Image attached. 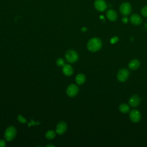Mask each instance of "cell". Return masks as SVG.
<instances>
[{"label": "cell", "instance_id": "1", "mask_svg": "<svg viewBox=\"0 0 147 147\" xmlns=\"http://www.w3.org/2000/svg\"><path fill=\"white\" fill-rule=\"evenodd\" d=\"M102 46L101 40L98 38H93L89 40L87 43V49L92 52H95L99 51Z\"/></svg>", "mask_w": 147, "mask_h": 147}, {"label": "cell", "instance_id": "2", "mask_svg": "<svg viewBox=\"0 0 147 147\" xmlns=\"http://www.w3.org/2000/svg\"><path fill=\"white\" fill-rule=\"evenodd\" d=\"M16 133H17V130L16 128L13 126H11L7 128V129L5 130L4 136L5 139L7 141H11L15 138V137L16 136Z\"/></svg>", "mask_w": 147, "mask_h": 147}, {"label": "cell", "instance_id": "3", "mask_svg": "<svg viewBox=\"0 0 147 147\" xmlns=\"http://www.w3.org/2000/svg\"><path fill=\"white\" fill-rule=\"evenodd\" d=\"M79 59L78 54L74 50H69L66 54V59L69 63H75Z\"/></svg>", "mask_w": 147, "mask_h": 147}, {"label": "cell", "instance_id": "4", "mask_svg": "<svg viewBox=\"0 0 147 147\" xmlns=\"http://www.w3.org/2000/svg\"><path fill=\"white\" fill-rule=\"evenodd\" d=\"M129 76V72L126 68H122L118 71L117 73V79L120 82H126Z\"/></svg>", "mask_w": 147, "mask_h": 147}, {"label": "cell", "instance_id": "5", "mask_svg": "<svg viewBox=\"0 0 147 147\" xmlns=\"http://www.w3.org/2000/svg\"><path fill=\"white\" fill-rule=\"evenodd\" d=\"M129 118L132 122H138L141 119V113L138 110L133 109L130 111Z\"/></svg>", "mask_w": 147, "mask_h": 147}, {"label": "cell", "instance_id": "6", "mask_svg": "<svg viewBox=\"0 0 147 147\" xmlns=\"http://www.w3.org/2000/svg\"><path fill=\"white\" fill-rule=\"evenodd\" d=\"M119 11L124 16L129 15L132 12V7L129 3H123L119 7Z\"/></svg>", "mask_w": 147, "mask_h": 147}, {"label": "cell", "instance_id": "7", "mask_svg": "<svg viewBox=\"0 0 147 147\" xmlns=\"http://www.w3.org/2000/svg\"><path fill=\"white\" fill-rule=\"evenodd\" d=\"M79 91V89L78 86L76 85L72 84L68 86L66 93L68 96H69L70 97H74L78 94Z\"/></svg>", "mask_w": 147, "mask_h": 147}, {"label": "cell", "instance_id": "8", "mask_svg": "<svg viewBox=\"0 0 147 147\" xmlns=\"http://www.w3.org/2000/svg\"><path fill=\"white\" fill-rule=\"evenodd\" d=\"M94 7L98 12H104L107 8L106 3L104 0H96L94 3Z\"/></svg>", "mask_w": 147, "mask_h": 147}, {"label": "cell", "instance_id": "9", "mask_svg": "<svg viewBox=\"0 0 147 147\" xmlns=\"http://www.w3.org/2000/svg\"><path fill=\"white\" fill-rule=\"evenodd\" d=\"M141 99L137 95H133L130 97L128 100V103L129 106L133 107H137L140 103Z\"/></svg>", "mask_w": 147, "mask_h": 147}, {"label": "cell", "instance_id": "10", "mask_svg": "<svg viewBox=\"0 0 147 147\" xmlns=\"http://www.w3.org/2000/svg\"><path fill=\"white\" fill-rule=\"evenodd\" d=\"M67 129V125L64 121H61L56 126V132L59 135L63 134Z\"/></svg>", "mask_w": 147, "mask_h": 147}, {"label": "cell", "instance_id": "11", "mask_svg": "<svg viewBox=\"0 0 147 147\" xmlns=\"http://www.w3.org/2000/svg\"><path fill=\"white\" fill-rule=\"evenodd\" d=\"M130 21L133 25L139 26L142 23V19L140 16L137 14H133L130 16Z\"/></svg>", "mask_w": 147, "mask_h": 147}, {"label": "cell", "instance_id": "12", "mask_svg": "<svg viewBox=\"0 0 147 147\" xmlns=\"http://www.w3.org/2000/svg\"><path fill=\"white\" fill-rule=\"evenodd\" d=\"M63 74L67 77H70L73 74L74 69L73 67L68 64H64L63 66Z\"/></svg>", "mask_w": 147, "mask_h": 147}, {"label": "cell", "instance_id": "13", "mask_svg": "<svg viewBox=\"0 0 147 147\" xmlns=\"http://www.w3.org/2000/svg\"><path fill=\"white\" fill-rule=\"evenodd\" d=\"M140 66V61L137 59H133L129 62L128 64V67L131 70H136L139 68Z\"/></svg>", "mask_w": 147, "mask_h": 147}, {"label": "cell", "instance_id": "14", "mask_svg": "<svg viewBox=\"0 0 147 147\" xmlns=\"http://www.w3.org/2000/svg\"><path fill=\"white\" fill-rule=\"evenodd\" d=\"M106 17L109 20L111 21H115L117 19V14L114 10L110 9L107 12Z\"/></svg>", "mask_w": 147, "mask_h": 147}, {"label": "cell", "instance_id": "15", "mask_svg": "<svg viewBox=\"0 0 147 147\" xmlns=\"http://www.w3.org/2000/svg\"><path fill=\"white\" fill-rule=\"evenodd\" d=\"M75 81L77 84L79 85H83L86 81V77L83 74H79L77 75L75 78Z\"/></svg>", "mask_w": 147, "mask_h": 147}, {"label": "cell", "instance_id": "16", "mask_svg": "<svg viewBox=\"0 0 147 147\" xmlns=\"http://www.w3.org/2000/svg\"><path fill=\"white\" fill-rule=\"evenodd\" d=\"M119 110L121 113L126 114L130 111V107L126 103H122L119 106Z\"/></svg>", "mask_w": 147, "mask_h": 147}, {"label": "cell", "instance_id": "17", "mask_svg": "<svg viewBox=\"0 0 147 147\" xmlns=\"http://www.w3.org/2000/svg\"><path fill=\"white\" fill-rule=\"evenodd\" d=\"M56 133L55 131L50 130L46 132V137L48 140H52L54 139L56 136Z\"/></svg>", "mask_w": 147, "mask_h": 147}, {"label": "cell", "instance_id": "18", "mask_svg": "<svg viewBox=\"0 0 147 147\" xmlns=\"http://www.w3.org/2000/svg\"><path fill=\"white\" fill-rule=\"evenodd\" d=\"M56 64L59 67H63L65 64V62L63 59L59 58L56 60Z\"/></svg>", "mask_w": 147, "mask_h": 147}, {"label": "cell", "instance_id": "19", "mask_svg": "<svg viewBox=\"0 0 147 147\" xmlns=\"http://www.w3.org/2000/svg\"><path fill=\"white\" fill-rule=\"evenodd\" d=\"M17 119H18V121H19L20 122L23 123V124H25V123L27 122L26 119L23 116H22V115H19L18 116Z\"/></svg>", "mask_w": 147, "mask_h": 147}, {"label": "cell", "instance_id": "20", "mask_svg": "<svg viewBox=\"0 0 147 147\" xmlns=\"http://www.w3.org/2000/svg\"><path fill=\"white\" fill-rule=\"evenodd\" d=\"M141 14L144 17H147V6L144 7L141 9Z\"/></svg>", "mask_w": 147, "mask_h": 147}, {"label": "cell", "instance_id": "21", "mask_svg": "<svg viewBox=\"0 0 147 147\" xmlns=\"http://www.w3.org/2000/svg\"><path fill=\"white\" fill-rule=\"evenodd\" d=\"M118 41V37H117V36L113 37V38H111V39H110V43H111V44H115V43H116Z\"/></svg>", "mask_w": 147, "mask_h": 147}, {"label": "cell", "instance_id": "22", "mask_svg": "<svg viewBox=\"0 0 147 147\" xmlns=\"http://www.w3.org/2000/svg\"><path fill=\"white\" fill-rule=\"evenodd\" d=\"M6 142L4 140H0V147H5Z\"/></svg>", "mask_w": 147, "mask_h": 147}, {"label": "cell", "instance_id": "23", "mask_svg": "<svg viewBox=\"0 0 147 147\" xmlns=\"http://www.w3.org/2000/svg\"><path fill=\"white\" fill-rule=\"evenodd\" d=\"M128 21H129V19H128V18L126 16H125L122 19V23H123L124 24H127L128 22Z\"/></svg>", "mask_w": 147, "mask_h": 147}, {"label": "cell", "instance_id": "24", "mask_svg": "<svg viewBox=\"0 0 147 147\" xmlns=\"http://www.w3.org/2000/svg\"><path fill=\"white\" fill-rule=\"evenodd\" d=\"M47 146H52L53 147V146H55L53 145H48Z\"/></svg>", "mask_w": 147, "mask_h": 147}]
</instances>
